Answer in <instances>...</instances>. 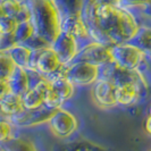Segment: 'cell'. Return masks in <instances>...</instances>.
I'll return each instance as SVG.
<instances>
[{"instance_id": "obj_1", "label": "cell", "mask_w": 151, "mask_h": 151, "mask_svg": "<svg viewBox=\"0 0 151 151\" xmlns=\"http://www.w3.org/2000/svg\"><path fill=\"white\" fill-rule=\"evenodd\" d=\"M82 17L92 41L107 47L132 42L141 29L135 14L118 2H84Z\"/></svg>"}, {"instance_id": "obj_2", "label": "cell", "mask_w": 151, "mask_h": 151, "mask_svg": "<svg viewBox=\"0 0 151 151\" xmlns=\"http://www.w3.org/2000/svg\"><path fill=\"white\" fill-rule=\"evenodd\" d=\"M31 9V22L35 34L52 43L63 33V13L58 4L49 0L29 2Z\"/></svg>"}, {"instance_id": "obj_3", "label": "cell", "mask_w": 151, "mask_h": 151, "mask_svg": "<svg viewBox=\"0 0 151 151\" xmlns=\"http://www.w3.org/2000/svg\"><path fill=\"white\" fill-rule=\"evenodd\" d=\"M111 63L117 67L127 70H141L143 72L144 65L148 63L141 49L136 47L133 42L122 43V45L109 47Z\"/></svg>"}, {"instance_id": "obj_4", "label": "cell", "mask_w": 151, "mask_h": 151, "mask_svg": "<svg viewBox=\"0 0 151 151\" xmlns=\"http://www.w3.org/2000/svg\"><path fill=\"white\" fill-rule=\"evenodd\" d=\"M101 77V67L82 61H73L65 66V78L77 85L94 84Z\"/></svg>"}, {"instance_id": "obj_5", "label": "cell", "mask_w": 151, "mask_h": 151, "mask_svg": "<svg viewBox=\"0 0 151 151\" xmlns=\"http://www.w3.org/2000/svg\"><path fill=\"white\" fill-rule=\"evenodd\" d=\"M61 29L64 33H67L75 39L78 45L82 43L80 48L92 42V39L89 34V31L86 29L83 17H82V6L76 10H72L67 13L66 15H63Z\"/></svg>"}, {"instance_id": "obj_6", "label": "cell", "mask_w": 151, "mask_h": 151, "mask_svg": "<svg viewBox=\"0 0 151 151\" xmlns=\"http://www.w3.org/2000/svg\"><path fill=\"white\" fill-rule=\"evenodd\" d=\"M64 66L65 65L61 64L58 56L50 47L41 51H33V58L30 69L35 70L39 75L47 80L57 72H59Z\"/></svg>"}, {"instance_id": "obj_7", "label": "cell", "mask_w": 151, "mask_h": 151, "mask_svg": "<svg viewBox=\"0 0 151 151\" xmlns=\"http://www.w3.org/2000/svg\"><path fill=\"white\" fill-rule=\"evenodd\" d=\"M74 61H82L98 67H104L111 63L110 49L107 45L92 41L80 49Z\"/></svg>"}, {"instance_id": "obj_8", "label": "cell", "mask_w": 151, "mask_h": 151, "mask_svg": "<svg viewBox=\"0 0 151 151\" xmlns=\"http://www.w3.org/2000/svg\"><path fill=\"white\" fill-rule=\"evenodd\" d=\"M48 124L53 134L58 137H67L72 135L78 127V121L75 115L64 108L55 110Z\"/></svg>"}, {"instance_id": "obj_9", "label": "cell", "mask_w": 151, "mask_h": 151, "mask_svg": "<svg viewBox=\"0 0 151 151\" xmlns=\"http://www.w3.org/2000/svg\"><path fill=\"white\" fill-rule=\"evenodd\" d=\"M51 49L58 56L61 64L67 66L75 60L76 56L80 51V45L72 35L63 32L52 43Z\"/></svg>"}, {"instance_id": "obj_10", "label": "cell", "mask_w": 151, "mask_h": 151, "mask_svg": "<svg viewBox=\"0 0 151 151\" xmlns=\"http://www.w3.org/2000/svg\"><path fill=\"white\" fill-rule=\"evenodd\" d=\"M52 114V110H49L45 107H42L37 110L24 109L22 113L9 118L8 121L12 123L13 126H17V127H34L43 123H48Z\"/></svg>"}, {"instance_id": "obj_11", "label": "cell", "mask_w": 151, "mask_h": 151, "mask_svg": "<svg viewBox=\"0 0 151 151\" xmlns=\"http://www.w3.org/2000/svg\"><path fill=\"white\" fill-rule=\"evenodd\" d=\"M92 97L96 104L101 108H111V107L117 106L116 86L106 78L100 77L93 84Z\"/></svg>"}, {"instance_id": "obj_12", "label": "cell", "mask_w": 151, "mask_h": 151, "mask_svg": "<svg viewBox=\"0 0 151 151\" xmlns=\"http://www.w3.org/2000/svg\"><path fill=\"white\" fill-rule=\"evenodd\" d=\"M51 84L48 80L42 78L39 83L31 88L22 97V104L26 110H37L45 107V97L47 92L50 90Z\"/></svg>"}, {"instance_id": "obj_13", "label": "cell", "mask_w": 151, "mask_h": 151, "mask_svg": "<svg viewBox=\"0 0 151 151\" xmlns=\"http://www.w3.org/2000/svg\"><path fill=\"white\" fill-rule=\"evenodd\" d=\"M145 92L148 91L137 85H133V84H125V85L116 86L117 105H121L123 107L134 106L143 98Z\"/></svg>"}, {"instance_id": "obj_14", "label": "cell", "mask_w": 151, "mask_h": 151, "mask_svg": "<svg viewBox=\"0 0 151 151\" xmlns=\"http://www.w3.org/2000/svg\"><path fill=\"white\" fill-rule=\"evenodd\" d=\"M8 84H9L10 93L22 97L24 93H26L32 88L29 70L16 67L15 72L8 78Z\"/></svg>"}, {"instance_id": "obj_15", "label": "cell", "mask_w": 151, "mask_h": 151, "mask_svg": "<svg viewBox=\"0 0 151 151\" xmlns=\"http://www.w3.org/2000/svg\"><path fill=\"white\" fill-rule=\"evenodd\" d=\"M6 52L10 56L12 60L15 63L16 67L23 68V69H30L32 58H33V51L30 48L24 45H16L8 49Z\"/></svg>"}, {"instance_id": "obj_16", "label": "cell", "mask_w": 151, "mask_h": 151, "mask_svg": "<svg viewBox=\"0 0 151 151\" xmlns=\"http://www.w3.org/2000/svg\"><path fill=\"white\" fill-rule=\"evenodd\" d=\"M0 110L7 117V119L18 115L24 110L22 98L14 93H9L2 100H0Z\"/></svg>"}, {"instance_id": "obj_17", "label": "cell", "mask_w": 151, "mask_h": 151, "mask_svg": "<svg viewBox=\"0 0 151 151\" xmlns=\"http://www.w3.org/2000/svg\"><path fill=\"white\" fill-rule=\"evenodd\" d=\"M136 47L141 49V51L145 55L147 59L151 60V27L147 25H141L135 39L132 41Z\"/></svg>"}, {"instance_id": "obj_18", "label": "cell", "mask_w": 151, "mask_h": 151, "mask_svg": "<svg viewBox=\"0 0 151 151\" xmlns=\"http://www.w3.org/2000/svg\"><path fill=\"white\" fill-rule=\"evenodd\" d=\"M0 145L2 151H37L34 143L22 136H13L7 142Z\"/></svg>"}, {"instance_id": "obj_19", "label": "cell", "mask_w": 151, "mask_h": 151, "mask_svg": "<svg viewBox=\"0 0 151 151\" xmlns=\"http://www.w3.org/2000/svg\"><path fill=\"white\" fill-rule=\"evenodd\" d=\"M49 82L51 84L52 91L60 98L63 102L72 98V96L74 93V85L65 77H59V78H56V80L49 81Z\"/></svg>"}, {"instance_id": "obj_20", "label": "cell", "mask_w": 151, "mask_h": 151, "mask_svg": "<svg viewBox=\"0 0 151 151\" xmlns=\"http://www.w3.org/2000/svg\"><path fill=\"white\" fill-rule=\"evenodd\" d=\"M34 34H35V30L32 22L30 21V22L18 23L13 35H14L16 45H25Z\"/></svg>"}, {"instance_id": "obj_21", "label": "cell", "mask_w": 151, "mask_h": 151, "mask_svg": "<svg viewBox=\"0 0 151 151\" xmlns=\"http://www.w3.org/2000/svg\"><path fill=\"white\" fill-rule=\"evenodd\" d=\"M16 65L6 51H0V78L7 80L15 72Z\"/></svg>"}, {"instance_id": "obj_22", "label": "cell", "mask_w": 151, "mask_h": 151, "mask_svg": "<svg viewBox=\"0 0 151 151\" xmlns=\"http://www.w3.org/2000/svg\"><path fill=\"white\" fill-rule=\"evenodd\" d=\"M59 151H107L100 145L91 142H73L65 144Z\"/></svg>"}, {"instance_id": "obj_23", "label": "cell", "mask_w": 151, "mask_h": 151, "mask_svg": "<svg viewBox=\"0 0 151 151\" xmlns=\"http://www.w3.org/2000/svg\"><path fill=\"white\" fill-rule=\"evenodd\" d=\"M17 24L14 18L9 17L7 15H4L0 17V35L5 37V35H13L15 32Z\"/></svg>"}, {"instance_id": "obj_24", "label": "cell", "mask_w": 151, "mask_h": 151, "mask_svg": "<svg viewBox=\"0 0 151 151\" xmlns=\"http://www.w3.org/2000/svg\"><path fill=\"white\" fill-rule=\"evenodd\" d=\"M13 125L9 121H0V144L13 137Z\"/></svg>"}, {"instance_id": "obj_25", "label": "cell", "mask_w": 151, "mask_h": 151, "mask_svg": "<svg viewBox=\"0 0 151 151\" xmlns=\"http://www.w3.org/2000/svg\"><path fill=\"white\" fill-rule=\"evenodd\" d=\"M9 93H10V89H9L8 81L7 80H1L0 78V100H2Z\"/></svg>"}, {"instance_id": "obj_26", "label": "cell", "mask_w": 151, "mask_h": 151, "mask_svg": "<svg viewBox=\"0 0 151 151\" xmlns=\"http://www.w3.org/2000/svg\"><path fill=\"white\" fill-rule=\"evenodd\" d=\"M144 129L149 135H151V116H148L144 122Z\"/></svg>"}, {"instance_id": "obj_27", "label": "cell", "mask_w": 151, "mask_h": 151, "mask_svg": "<svg viewBox=\"0 0 151 151\" xmlns=\"http://www.w3.org/2000/svg\"><path fill=\"white\" fill-rule=\"evenodd\" d=\"M5 15V12H4V8H2V5H1V2H0V17L1 16Z\"/></svg>"}, {"instance_id": "obj_28", "label": "cell", "mask_w": 151, "mask_h": 151, "mask_svg": "<svg viewBox=\"0 0 151 151\" xmlns=\"http://www.w3.org/2000/svg\"><path fill=\"white\" fill-rule=\"evenodd\" d=\"M148 116H151V105H150V107H149V115Z\"/></svg>"}]
</instances>
